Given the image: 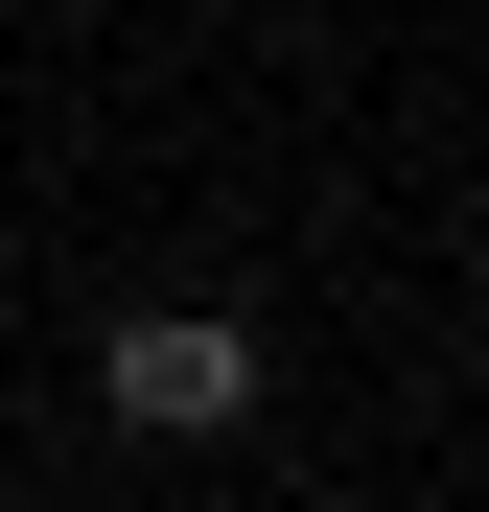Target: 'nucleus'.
Masks as SVG:
<instances>
[{
    "label": "nucleus",
    "instance_id": "obj_1",
    "mask_svg": "<svg viewBox=\"0 0 489 512\" xmlns=\"http://www.w3.org/2000/svg\"><path fill=\"white\" fill-rule=\"evenodd\" d=\"M94 396L140 419V443H233V419H257V326L233 303H117L94 326Z\"/></svg>",
    "mask_w": 489,
    "mask_h": 512
}]
</instances>
